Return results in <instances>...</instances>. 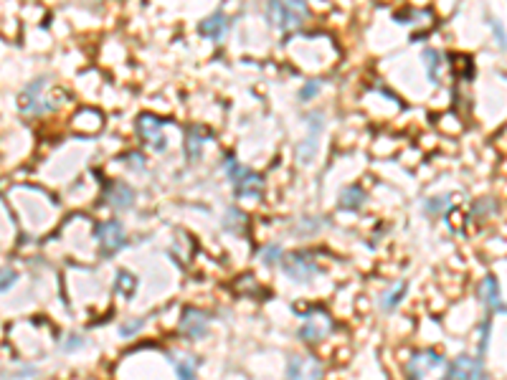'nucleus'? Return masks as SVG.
I'll list each match as a JSON object with an SVG mask.
<instances>
[{
	"label": "nucleus",
	"mask_w": 507,
	"mask_h": 380,
	"mask_svg": "<svg viewBox=\"0 0 507 380\" xmlns=\"http://www.w3.org/2000/svg\"><path fill=\"white\" fill-rule=\"evenodd\" d=\"M309 16L307 0H269V21L284 33H295Z\"/></svg>",
	"instance_id": "nucleus-1"
},
{
	"label": "nucleus",
	"mask_w": 507,
	"mask_h": 380,
	"mask_svg": "<svg viewBox=\"0 0 507 380\" xmlns=\"http://www.w3.org/2000/svg\"><path fill=\"white\" fill-rule=\"evenodd\" d=\"M226 178L231 180L239 198H259L261 190H264V178L246 165H241L234 155L226 157Z\"/></svg>",
	"instance_id": "nucleus-2"
},
{
	"label": "nucleus",
	"mask_w": 507,
	"mask_h": 380,
	"mask_svg": "<svg viewBox=\"0 0 507 380\" xmlns=\"http://www.w3.org/2000/svg\"><path fill=\"white\" fill-rule=\"evenodd\" d=\"M304 317V325L297 330V338L302 340L304 345H320L322 340H327L335 330L332 317L320 307H312L309 312H300Z\"/></svg>",
	"instance_id": "nucleus-3"
},
{
	"label": "nucleus",
	"mask_w": 507,
	"mask_h": 380,
	"mask_svg": "<svg viewBox=\"0 0 507 380\" xmlns=\"http://www.w3.org/2000/svg\"><path fill=\"white\" fill-rule=\"evenodd\" d=\"M282 269L287 274V279H292L295 284H312L314 277L320 274V266L314 259L312 251H292L284 256Z\"/></svg>",
	"instance_id": "nucleus-4"
},
{
	"label": "nucleus",
	"mask_w": 507,
	"mask_h": 380,
	"mask_svg": "<svg viewBox=\"0 0 507 380\" xmlns=\"http://www.w3.org/2000/svg\"><path fill=\"white\" fill-rule=\"evenodd\" d=\"M46 86H49V79L38 76L36 81L28 84V89L21 94V112H23L25 117H41L54 109V102H51Z\"/></svg>",
	"instance_id": "nucleus-5"
},
{
	"label": "nucleus",
	"mask_w": 507,
	"mask_h": 380,
	"mask_svg": "<svg viewBox=\"0 0 507 380\" xmlns=\"http://www.w3.org/2000/svg\"><path fill=\"white\" fill-rule=\"evenodd\" d=\"M441 380H492L484 368L482 357L474 355H459L457 360L449 362V370Z\"/></svg>",
	"instance_id": "nucleus-6"
},
{
	"label": "nucleus",
	"mask_w": 507,
	"mask_h": 380,
	"mask_svg": "<svg viewBox=\"0 0 507 380\" xmlns=\"http://www.w3.org/2000/svg\"><path fill=\"white\" fill-rule=\"evenodd\" d=\"M447 365V357L436 350H416L406 362V380H426L431 370Z\"/></svg>",
	"instance_id": "nucleus-7"
},
{
	"label": "nucleus",
	"mask_w": 507,
	"mask_h": 380,
	"mask_svg": "<svg viewBox=\"0 0 507 380\" xmlns=\"http://www.w3.org/2000/svg\"><path fill=\"white\" fill-rule=\"evenodd\" d=\"M94 236H97L99 248H102L104 256H115L127 243L125 226H122L120 221H115V218H112V221H102V224L97 226V231H94Z\"/></svg>",
	"instance_id": "nucleus-8"
},
{
	"label": "nucleus",
	"mask_w": 507,
	"mask_h": 380,
	"mask_svg": "<svg viewBox=\"0 0 507 380\" xmlns=\"http://www.w3.org/2000/svg\"><path fill=\"white\" fill-rule=\"evenodd\" d=\"M325 365L314 355H292L287 360V380H322Z\"/></svg>",
	"instance_id": "nucleus-9"
},
{
	"label": "nucleus",
	"mask_w": 507,
	"mask_h": 380,
	"mask_svg": "<svg viewBox=\"0 0 507 380\" xmlns=\"http://www.w3.org/2000/svg\"><path fill=\"white\" fill-rule=\"evenodd\" d=\"M178 332H181L186 340H203L208 335V314L203 309L188 307L186 312L181 314V322H178Z\"/></svg>",
	"instance_id": "nucleus-10"
},
{
	"label": "nucleus",
	"mask_w": 507,
	"mask_h": 380,
	"mask_svg": "<svg viewBox=\"0 0 507 380\" xmlns=\"http://www.w3.org/2000/svg\"><path fill=\"white\" fill-rule=\"evenodd\" d=\"M137 132H139V137H142V142H145L147 147H152L155 152H165L168 139H165L163 122L157 120L155 115H139Z\"/></svg>",
	"instance_id": "nucleus-11"
},
{
	"label": "nucleus",
	"mask_w": 507,
	"mask_h": 380,
	"mask_svg": "<svg viewBox=\"0 0 507 380\" xmlns=\"http://www.w3.org/2000/svg\"><path fill=\"white\" fill-rule=\"evenodd\" d=\"M479 302L487 307L489 314H507V304L502 302V292H500V282L495 277H484L482 284L477 289Z\"/></svg>",
	"instance_id": "nucleus-12"
},
{
	"label": "nucleus",
	"mask_w": 507,
	"mask_h": 380,
	"mask_svg": "<svg viewBox=\"0 0 507 380\" xmlns=\"http://www.w3.org/2000/svg\"><path fill=\"white\" fill-rule=\"evenodd\" d=\"M135 200H137L135 190L122 180H112L107 185V190H104V203L112 205L115 211H127V208H132Z\"/></svg>",
	"instance_id": "nucleus-13"
},
{
	"label": "nucleus",
	"mask_w": 507,
	"mask_h": 380,
	"mask_svg": "<svg viewBox=\"0 0 507 380\" xmlns=\"http://www.w3.org/2000/svg\"><path fill=\"white\" fill-rule=\"evenodd\" d=\"M200 33H203L205 38H211L213 43L224 41L226 33H229V21H226L224 13L216 11L213 16H208V18L200 23Z\"/></svg>",
	"instance_id": "nucleus-14"
},
{
	"label": "nucleus",
	"mask_w": 507,
	"mask_h": 380,
	"mask_svg": "<svg viewBox=\"0 0 507 380\" xmlns=\"http://www.w3.org/2000/svg\"><path fill=\"white\" fill-rule=\"evenodd\" d=\"M365 200H368V195H365V190H363L360 185H348L343 193H340L338 208L340 211H360L363 205H365Z\"/></svg>",
	"instance_id": "nucleus-15"
},
{
	"label": "nucleus",
	"mask_w": 507,
	"mask_h": 380,
	"mask_svg": "<svg viewBox=\"0 0 507 380\" xmlns=\"http://www.w3.org/2000/svg\"><path fill=\"white\" fill-rule=\"evenodd\" d=\"M203 139L205 132L200 127H190L186 134V155H188V163H195L200 160V152H203Z\"/></svg>",
	"instance_id": "nucleus-16"
},
{
	"label": "nucleus",
	"mask_w": 507,
	"mask_h": 380,
	"mask_svg": "<svg viewBox=\"0 0 507 380\" xmlns=\"http://www.w3.org/2000/svg\"><path fill=\"white\" fill-rule=\"evenodd\" d=\"M317 147H320V134H307V139H302L295 150L297 163L300 165L314 163V157H317Z\"/></svg>",
	"instance_id": "nucleus-17"
},
{
	"label": "nucleus",
	"mask_w": 507,
	"mask_h": 380,
	"mask_svg": "<svg viewBox=\"0 0 507 380\" xmlns=\"http://www.w3.org/2000/svg\"><path fill=\"white\" fill-rule=\"evenodd\" d=\"M406 289H409V284L401 279V282H396L388 292H383V296H380V307L386 309V312H393V309L399 307L401 302H404L406 296Z\"/></svg>",
	"instance_id": "nucleus-18"
},
{
	"label": "nucleus",
	"mask_w": 507,
	"mask_h": 380,
	"mask_svg": "<svg viewBox=\"0 0 507 380\" xmlns=\"http://www.w3.org/2000/svg\"><path fill=\"white\" fill-rule=\"evenodd\" d=\"M423 64H426V76H429L431 84H436L441 76V69H444V59H441V54L436 49H426L421 54Z\"/></svg>",
	"instance_id": "nucleus-19"
},
{
	"label": "nucleus",
	"mask_w": 507,
	"mask_h": 380,
	"mask_svg": "<svg viewBox=\"0 0 507 380\" xmlns=\"http://www.w3.org/2000/svg\"><path fill=\"white\" fill-rule=\"evenodd\" d=\"M198 365H200V360L195 355H186V357L176 355V378L178 380H195Z\"/></svg>",
	"instance_id": "nucleus-20"
},
{
	"label": "nucleus",
	"mask_w": 507,
	"mask_h": 380,
	"mask_svg": "<svg viewBox=\"0 0 507 380\" xmlns=\"http://www.w3.org/2000/svg\"><path fill=\"white\" fill-rule=\"evenodd\" d=\"M135 289H137V279L130 272H125V269H120L115 277V292L125 299H130V296H135Z\"/></svg>",
	"instance_id": "nucleus-21"
},
{
	"label": "nucleus",
	"mask_w": 507,
	"mask_h": 380,
	"mask_svg": "<svg viewBox=\"0 0 507 380\" xmlns=\"http://www.w3.org/2000/svg\"><path fill=\"white\" fill-rule=\"evenodd\" d=\"M224 229L231 234H244L246 231V216H244L241 208H229L224 218Z\"/></svg>",
	"instance_id": "nucleus-22"
},
{
	"label": "nucleus",
	"mask_w": 507,
	"mask_h": 380,
	"mask_svg": "<svg viewBox=\"0 0 507 380\" xmlns=\"http://www.w3.org/2000/svg\"><path fill=\"white\" fill-rule=\"evenodd\" d=\"M259 259H261V264L272 269V266L282 264V261H284V253H282V248H279L277 243H269V246H264V248L259 251Z\"/></svg>",
	"instance_id": "nucleus-23"
},
{
	"label": "nucleus",
	"mask_w": 507,
	"mask_h": 380,
	"mask_svg": "<svg viewBox=\"0 0 507 380\" xmlns=\"http://www.w3.org/2000/svg\"><path fill=\"white\" fill-rule=\"evenodd\" d=\"M300 226H302L304 231H300V234H297V236H312V234H320V229H322V226H325V218H320V216H317V218L309 216V218H304V221H302V224H300Z\"/></svg>",
	"instance_id": "nucleus-24"
},
{
	"label": "nucleus",
	"mask_w": 507,
	"mask_h": 380,
	"mask_svg": "<svg viewBox=\"0 0 507 380\" xmlns=\"http://www.w3.org/2000/svg\"><path fill=\"white\" fill-rule=\"evenodd\" d=\"M142 327H145V320H142V317H135V320H130V322H125V325L120 327V335L122 338H135V335H137L139 330H142Z\"/></svg>",
	"instance_id": "nucleus-25"
},
{
	"label": "nucleus",
	"mask_w": 507,
	"mask_h": 380,
	"mask_svg": "<svg viewBox=\"0 0 507 380\" xmlns=\"http://www.w3.org/2000/svg\"><path fill=\"white\" fill-rule=\"evenodd\" d=\"M447 203H449L447 195H439V198H429V200H426V205H423V208H426V213H429V216H439V213H444Z\"/></svg>",
	"instance_id": "nucleus-26"
},
{
	"label": "nucleus",
	"mask_w": 507,
	"mask_h": 380,
	"mask_svg": "<svg viewBox=\"0 0 507 380\" xmlns=\"http://www.w3.org/2000/svg\"><path fill=\"white\" fill-rule=\"evenodd\" d=\"M320 89H322L320 79H317V81H307V84H304V89L300 91V99H302V102H309L312 97H317V94H320Z\"/></svg>",
	"instance_id": "nucleus-27"
},
{
	"label": "nucleus",
	"mask_w": 507,
	"mask_h": 380,
	"mask_svg": "<svg viewBox=\"0 0 507 380\" xmlns=\"http://www.w3.org/2000/svg\"><path fill=\"white\" fill-rule=\"evenodd\" d=\"M16 279H18V274L13 272V269H0V292L11 289L13 284H16Z\"/></svg>",
	"instance_id": "nucleus-28"
},
{
	"label": "nucleus",
	"mask_w": 507,
	"mask_h": 380,
	"mask_svg": "<svg viewBox=\"0 0 507 380\" xmlns=\"http://www.w3.org/2000/svg\"><path fill=\"white\" fill-rule=\"evenodd\" d=\"M479 357H482V352L487 350V342H489V320H484L482 325H479Z\"/></svg>",
	"instance_id": "nucleus-29"
},
{
	"label": "nucleus",
	"mask_w": 507,
	"mask_h": 380,
	"mask_svg": "<svg viewBox=\"0 0 507 380\" xmlns=\"http://www.w3.org/2000/svg\"><path fill=\"white\" fill-rule=\"evenodd\" d=\"M127 163H130V168H132V165H135V168H137V170L145 168V163H142V157H139L137 152H132V155H127Z\"/></svg>",
	"instance_id": "nucleus-30"
},
{
	"label": "nucleus",
	"mask_w": 507,
	"mask_h": 380,
	"mask_svg": "<svg viewBox=\"0 0 507 380\" xmlns=\"http://www.w3.org/2000/svg\"><path fill=\"white\" fill-rule=\"evenodd\" d=\"M81 345H84V340L69 338V340H67V350H76V347H81Z\"/></svg>",
	"instance_id": "nucleus-31"
},
{
	"label": "nucleus",
	"mask_w": 507,
	"mask_h": 380,
	"mask_svg": "<svg viewBox=\"0 0 507 380\" xmlns=\"http://www.w3.org/2000/svg\"><path fill=\"white\" fill-rule=\"evenodd\" d=\"M86 3H91V6H99V3H104V0H86Z\"/></svg>",
	"instance_id": "nucleus-32"
}]
</instances>
